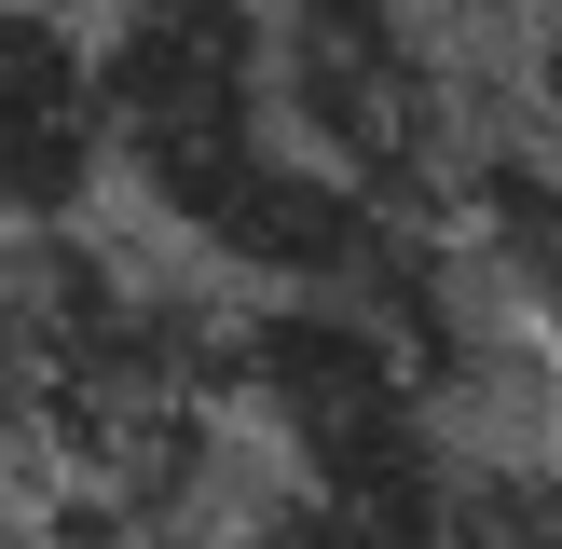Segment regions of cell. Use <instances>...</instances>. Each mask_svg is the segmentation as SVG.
<instances>
[{
	"instance_id": "cell-1",
	"label": "cell",
	"mask_w": 562,
	"mask_h": 549,
	"mask_svg": "<svg viewBox=\"0 0 562 549\" xmlns=\"http://www.w3.org/2000/svg\"><path fill=\"white\" fill-rule=\"evenodd\" d=\"M274 110L316 165L426 220L439 179L481 165L467 69L439 42V0H274Z\"/></svg>"
},
{
	"instance_id": "cell-2",
	"label": "cell",
	"mask_w": 562,
	"mask_h": 549,
	"mask_svg": "<svg viewBox=\"0 0 562 549\" xmlns=\"http://www.w3.org/2000/svg\"><path fill=\"white\" fill-rule=\"evenodd\" d=\"M110 179V82L97 42L42 0H0V234H55Z\"/></svg>"
},
{
	"instance_id": "cell-3",
	"label": "cell",
	"mask_w": 562,
	"mask_h": 549,
	"mask_svg": "<svg viewBox=\"0 0 562 549\" xmlns=\"http://www.w3.org/2000/svg\"><path fill=\"white\" fill-rule=\"evenodd\" d=\"M467 206H481V247H494V274H508V302L562 344V137H508V152L481 137Z\"/></svg>"
},
{
	"instance_id": "cell-4",
	"label": "cell",
	"mask_w": 562,
	"mask_h": 549,
	"mask_svg": "<svg viewBox=\"0 0 562 549\" xmlns=\"http://www.w3.org/2000/svg\"><path fill=\"white\" fill-rule=\"evenodd\" d=\"M42 426V316H27V274L0 261V439Z\"/></svg>"
},
{
	"instance_id": "cell-5",
	"label": "cell",
	"mask_w": 562,
	"mask_h": 549,
	"mask_svg": "<svg viewBox=\"0 0 562 549\" xmlns=\"http://www.w3.org/2000/svg\"><path fill=\"white\" fill-rule=\"evenodd\" d=\"M42 14H110V0H42Z\"/></svg>"
}]
</instances>
